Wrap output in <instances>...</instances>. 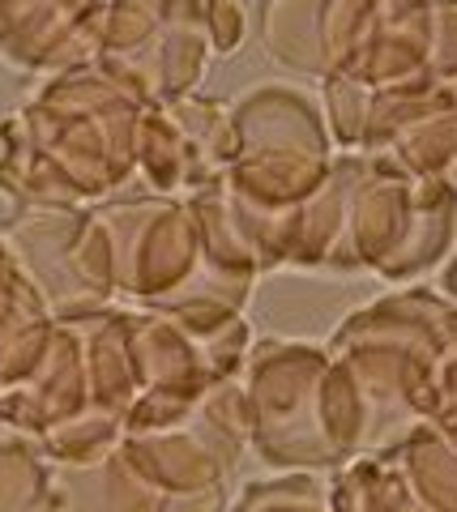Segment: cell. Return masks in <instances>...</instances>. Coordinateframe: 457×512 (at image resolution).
Segmentation results:
<instances>
[]
</instances>
